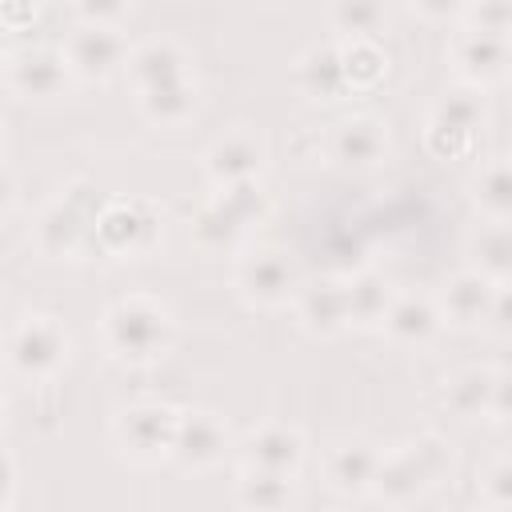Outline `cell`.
<instances>
[{
    "label": "cell",
    "instance_id": "6da1fadb",
    "mask_svg": "<svg viewBox=\"0 0 512 512\" xmlns=\"http://www.w3.org/2000/svg\"><path fill=\"white\" fill-rule=\"evenodd\" d=\"M100 340L112 360H120L128 368H148V364L164 360L176 340L172 308L148 292L120 296L100 316Z\"/></svg>",
    "mask_w": 512,
    "mask_h": 512
},
{
    "label": "cell",
    "instance_id": "7a4b0ae2",
    "mask_svg": "<svg viewBox=\"0 0 512 512\" xmlns=\"http://www.w3.org/2000/svg\"><path fill=\"white\" fill-rule=\"evenodd\" d=\"M68 352H72V336L68 328L48 316V312H28L20 316L8 336H4V360H8V372L28 380V384H44L52 380L64 364H68Z\"/></svg>",
    "mask_w": 512,
    "mask_h": 512
},
{
    "label": "cell",
    "instance_id": "3957f363",
    "mask_svg": "<svg viewBox=\"0 0 512 512\" xmlns=\"http://www.w3.org/2000/svg\"><path fill=\"white\" fill-rule=\"evenodd\" d=\"M96 216L100 208L84 184L64 188L36 216V248L52 260H76L88 244H96Z\"/></svg>",
    "mask_w": 512,
    "mask_h": 512
},
{
    "label": "cell",
    "instance_id": "277c9868",
    "mask_svg": "<svg viewBox=\"0 0 512 512\" xmlns=\"http://www.w3.org/2000/svg\"><path fill=\"white\" fill-rule=\"evenodd\" d=\"M176 432H180V412L172 404H160V400L124 404L112 420V440H116L120 456H128L132 464L172 460Z\"/></svg>",
    "mask_w": 512,
    "mask_h": 512
},
{
    "label": "cell",
    "instance_id": "5b68a950",
    "mask_svg": "<svg viewBox=\"0 0 512 512\" xmlns=\"http://www.w3.org/2000/svg\"><path fill=\"white\" fill-rule=\"evenodd\" d=\"M484 92L480 88H452L436 100L432 116H428V128H424V144L436 160H460L476 148L480 140V128H484Z\"/></svg>",
    "mask_w": 512,
    "mask_h": 512
},
{
    "label": "cell",
    "instance_id": "8992f818",
    "mask_svg": "<svg viewBox=\"0 0 512 512\" xmlns=\"http://www.w3.org/2000/svg\"><path fill=\"white\" fill-rule=\"evenodd\" d=\"M444 464H448L444 444L436 436H420V440H412V444H404L380 460L372 496H380L384 504H408L436 484Z\"/></svg>",
    "mask_w": 512,
    "mask_h": 512
},
{
    "label": "cell",
    "instance_id": "52a82bcc",
    "mask_svg": "<svg viewBox=\"0 0 512 512\" xmlns=\"http://www.w3.org/2000/svg\"><path fill=\"white\" fill-rule=\"evenodd\" d=\"M160 240V212L152 200L116 196L96 216V248L116 260H140Z\"/></svg>",
    "mask_w": 512,
    "mask_h": 512
},
{
    "label": "cell",
    "instance_id": "ba28073f",
    "mask_svg": "<svg viewBox=\"0 0 512 512\" xmlns=\"http://www.w3.org/2000/svg\"><path fill=\"white\" fill-rule=\"evenodd\" d=\"M68 68L84 84H108L120 68H128V40L120 28H92V24H72V32L60 44Z\"/></svg>",
    "mask_w": 512,
    "mask_h": 512
},
{
    "label": "cell",
    "instance_id": "9c48e42d",
    "mask_svg": "<svg viewBox=\"0 0 512 512\" xmlns=\"http://www.w3.org/2000/svg\"><path fill=\"white\" fill-rule=\"evenodd\" d=\"M236 292L248 308L272 312L284 308L288 300H296L300 284H296V268L288 260V252L280 248H256L236 264Z\"/></svg>",
    "mask_w": 512,
    "mask_h": 512
},
{
    "label": "cell",
    "instance_id": "30bf717a",
    "mask_svg": "<svg viewBox=\"0 0 512 512\" xmlns=\"http://www.w3.org/2000/svg\"><path fill=\"white\" fill-rule=\"evenodd\" d=\"M72 80L76 76L60 48H20L8 56V68H4L8 92L16 100H36V104L64 96Z\"/></svg>",
    "mask_w": 512,
    "mask_h": 512
},
{
    "label": "cell",
    "instance_id": "8fae6325",
    "mask_svg": "<svg viewBox=\"0 0 512 512\" xmlns=\"http://www.w3.org/2000/svg\"><path fill=\"white\" fill-rule=\"evenodd\" d=\"M448 60H452L456 76L468 88H488V84H500L512 72V40L472 32V28H456L452 40H448Z\"/></svg>",
    "mask_w": 512,
    "mask_h": 512
},
{
    "label": "cell",
    "instance_id": "7c38bea8",
    "mask_svg": "<svg viewBox=\"0 0 512 512\" xmlns=\"http://www.w3.org/2000/svg\"><path fill=\"white\" fill-rule=\"evenodd\" d=\"M232 448V432L224 424V416L208 412V408H188L180 412V432H176V452L172 460L184 472H212L216 464H224Z\"/></svg>",
    "mask_w": 512,
    "mask_h": 512
},
{
    "label": "cell",
    "instance_id": "4fadbf2b",
    "mask_svg": "<svg viewBox=\"0 0 512 512\" xmlns=\"http://www.w3.org/2000/svg\"><path fill=\"white\" fill-rule=\"evenodd\" d=\"M204 176L212 188H232V184H248L260 176L264 168V144L256 132L248 128H232L224 136H216L204 148Z\"/></svg>",
    "mask_w": 512,
    "mask_h": 512
},
{
    "label": "cell",
    "instance_id": "5bb4252c",
    "mask_svg": "<svg viewBox=\"0 0 512 512\" xmlns=\"http://www.w3.org/2000/svg\"><path fill=\"white\" fill-rule=\"evenodd\" d=\"M296 320L308 336L316 340H332L340 336L344 328H352V316H348V288H344V276H316L308 280L300 292H296Z\"/></svg>",
    "mask_w": 512,
    "mask_h": 512
},
{
    "label": "cell",
    "instance_id": "9a60e30c",
    "mask_svg": "<svg viewBox=\"0 0 512 512\" xmlns=\"http://www.w3.org/2000/svg\"><path fill=\"white\" fill-rule=\"evenodd\" d=\"M236 452H240L244 468H260V472H276V476H292L296 480L300 464H304V436L292 424L268 420V424H256L240 440Z\"/></svg>",
    "mask_w": 512,
    "mask_h": 512
},
{
    "label": "cell",
    "instance_id": "2e32d148",
    "mask_svg": "<svg viewBox=\"0 0 512 512\" xmlns=\"http://www.w3.org/2000/svg\"><path fill=\"white\" fill-rule=\"evenodd\" d=\"M188 64H192L188 60V48L176 36H148V40L132 44L124 72L132 76L136 92H152V88H164V84L192 80Z\"/></svg>",
    "mask_w": 512,
    "mask_h": 512
},
{
    "label": "cell",
    "instance_id": "e0dca14e",
    "mask_svg": "<svg viewBox=\"0 0 512 512\" xmlns=\"http://www.w3.org/2000/svg\"><path fill=\"white\" fill-rule=\"evenodd\" d=\"M384 152H388V132L376 116H348L328 136V156L344 172H368L384 160Z\"/></svg>",
    "mask_w": 512,
    "mask_h": 512
},
{
    "label": "cell",
    "instance_id": "ac0fdd59",
    "mask_svg": "<svg viewBox=\"0 0 512 512\" xmlns=\"http://www.w3.org/2000/svg\"><path fill=\"white\" fill-rule=\"evenodd\" d=\"M496 288H500V284H492V280L480 276L476 268L456 272V276L444 284L440 300H436L444 324H452V328H476V324H488L492 304H496Z\"/></svg>",
    "mask_w": 512,
    "mask_h": 512
},
{
    "label": "cell",
    "instance_id": "d6986e66",
    "mask_svg": "<svg viewBox=\"0 0 512 512\" xmlns=\"http://www.w3.org/2000/svg\"><path fill=\"white\" fill-rule=\"evenodd\" d=\"M440 324H444V316H440V304L432 296H424V292H396L380 332L396 348H424L440 332Z\"/></svg>",
    "mask_w": 512,
    "mask_h": 512
},
{
    "label": "cell",
    "instance_id": "ffe728a7",
    "mask_svg": "<svg viewBox=\"0 0 512 512\" xmlns=\"http://www.w3.org/2000/svg\"><path fill=\"white\" fill-rule=\"evenodd\" d=\"M384 452H376L368 440H340L324 460V480L336 496H364L376 484Z\"/></svg>",
    "mask_w": 512,
    "mask_h": 512
},
{
    "label": "cell",
    "instance_id": "44dd1931",
    "mask_svg": "<svg viewBox=\"0 0 512 512\" xmlns=\"http://www.w3.org/2000/svg\"><path fill=\"white\" fill-rule=\"evenodd\" d=\"M296 88L300 96L308 100H340L348 88V76H344V52L336 40H324V44H312L300 60H296Z\"/></svg>",
    "mask_w": 512,
    "mask_h": 512
},
{
    "label": "cell",
    "instance_id": "7402d4cb",
    "mask_svg": "<svg viewBox=\"0 0 512 512\" xmlns=\"http://www.w3.org/2000/svg\"><path fill=\"white\" fill-rule=\"evenodd\" d=\"M492 396H496V368L468 364L448 376L444 404L460 420H492Z\"/></svg>",
    "mask_w": 512,
    "mask_h": 512
},
{
    "label": "cell",
    "instance_id": "603a6c76",
    "mask_svg": "<svg viewBox=\"0 0 512 512\" xmlns=\"http://www.w3.org/2000/svg\"><path fill=\"white\" fill-rule=\"evenodd\" d=\"M344 288H348V316H352V328H384V316L396 300V288L384 272L376 268H360L352 276H344Z\"/></svg>",
    "mask_w": 512,
    "mask_h": 512
},
{
    "label": "cell",
    "instance_id": "cb8c5ba5",
    "mask_svg": "<svg viewBox=\"0 0 512 512\" xmlns=\"http://www.w3.org/2000/svg\"><path fill=\"white\" fill-rule=\"evenodd\" d=\"M296 500V480L260 472V468H240L236 476V504L240 512H288Z\"/></svg>",
    "mask_w": 512,
    "mask_h": 512
},
{
    "label": "cell",
    "instance_id": "d4e9b609",
    "mask_svg": "<svg viewBox=\"0 0 512 512\" xmlns=\"http://www.w3.org/2000/svg\"><path fill=\"white\" fill-rule=\"evenodd\" d=\"M136 104H140V116L156 128H180L192 120L196 104H200V92H196V80H180V84H164V88H152V92H136Z\"/></svg>",
    "mask_w": 512,
    "mask_h": 512
},
{
    "label": "cell",
    "instance_id": "484cf974",
    "mask_svg": "<svg viewBox=\"0 0 512 512\" xmlns=\"http://www.w3.org/2000/svg\"><path fill=\"white\" fill-rule=\"evenodd\" d=\"M472 204L488 224H512V160H492L472 180Z\"/></svg>",
    "mask_w": 512,
    "mask_h": 512
},
{
    "label": "cell",
    "instance_id": "4316f807",
    "mask_svg": "<svg viewBox=\"0 0 512 512\" xmlns=\"http://www.w3.org/2000/svg\"><path fill=\"white\" fill-rule=\"evenodd\" d=\"M472 268L492 284H512V224H484L472 236Z\"/></svg>",
    "mask_w": 512,
    "mask_h": 512
},
{
    "label": "cell",
    "instance_id": "83f0119b",
    "mask_svg": "<svg viewBox=\"0 0 512 512\" xmlns=\"http://www.w3.org/2000/svg\"><path fill=\"white\" fill-rule=\"evenodd\" d=\"M388 24L384 4L376 0H340L328 8V28L336 32V40H376Z\"/></svg>",
    "mask_w": 512,
    "mask_h": 512
},
{
    "label": "cell",
    "instance_id": "f1b7e54d",
    "mask_svg": "<svg viewBox=\"0 0 512 512\" xmlns=\"http://www.w3.org/2000/svg\"><path fill=\"white\" fill-rule=\"evenodd\" d=\"M244 232H248V224H244V220H236V216H232L216 196H208V200L200 204V212L192 216V236H196V244H200V248H208V252L236 248Z\"/></svg>",
    "mask_w": 512,
    "mask_h": 512
},
{
    "label": "cell",
    "instance_id": "f546056e",
    "mask_svg": "<svg viewBox=\"0 0 512 512\" xmlns=\"http://www.w3.org/2000/svg\"><path fill=\"white\" fill-rule=\"evenodd\" d=\"M340 52H344V76H348V88L352 92L376 88L388 76V52H384L380 40H344Z\"/></svg>",
    "mask_w": 512,
    "mask_h": 512
},
{
    "label": "cell",
    "instance_id": "4dcf8cb0",
    "mask_svg": "<svg viewBox=\"0 0 512 512\" xmlns=\"http://www.w3.org/2000/svg\"><path fill=\"white\" fill-rule=\"evenodd\" d=\"M460 28H472V32H488V36L512 40V0H480V4H464Z\"/></svg>",
    "mask_w": 512,
    "mask_h": 512
},
{
    "label": "cell",
    "instance_id": "1f68e13d",
    "mask_svg": "<svg viewBox=\"0 0 512 512\" xmlns=\"http://www.w3.org/2000/svg\"><path fill=\"white\" fill-rule=\"evenodd\" d=\"M128 16H132V8L120 4V0H84V4H72V20L76 24H92V28H120Z\"/></svg>",
    "mask_w": 512,
    "mask_h": 512
},
{
    "label": "cell",
    "instance_id": "d6a6232c",
    "mask_svg": "<svg viewBox=\"0 0 512 512\" xmlns=\"http://www.w3.org/2000/svg\"><path fill=\"white\" fill-rule=\"evenodd\" d=\"M480 488H484L488 508H512V456L492 460L480 476Z\"/></svg>",
    "mask_w": 512,
    "mask_h": 512
},
{
    "label": "cell",
    "instance_id": "836d02e7",
    "mask_svg": "<svg viewBox=\"0 0 512 512\" xmlns=\"http://www.w3.org/2000/svg\"><path fill=\"white\" fill-rule=\"evenodd\" d=\"M488 324H492L500 336H512V284H500V288H496V304H492Z\"/></svg>",
    "mask_w": 512,
    "mask_h": 512
},
{
    "label": "cell",
    "instance_id": "e575fe53",
    "mask_svg": "<svg viewBox=\"0 0 512 512\" xmlns=\"http://www.w3.org/2000/svg\"><path fill=\"white\" fill-rule=\"evenodd\" d=\"M492 420L512 424V368L496 372V396H492Z\"/></svg>",
    "mask_w": 512,
    "mask_h": 512
},
{
    "label": "cell",
    "instance_id": "d590c367",
    "mask_svg": "<svg viewBox=\"0 0 512 512\" xmlns=\"http://www.w3.org/2000/svg\"><path fill=\"white\" fill-rule=\"evenodd\" d=\"M16 488H20V464H16V452L4 448V512H12Z\"/></svg>",
    "mask_w": 512,
    "mask_h": 512
},
{
    "label": "cell",
    "instance_id": "8d00e7d4",
    "mask_svg": "<svg viewBox=\"0 0 512 512\" xmlns=\"http://www.w3.org/2000/svg\"><path fill=\"white\" fill-rule=\"evenodd\" d=\"M412 16H424V20H460L464 16V4H424V0H416L412 4Z\"/></svg>",
    "mask_w": 512,
    "mask_h": 512
},
{
    "label": "cell",
    "instance_id": "74e56055",
    "mask_svg": "<svg viewBox=\"0 0 512 512\" xmlns=\"http://www.w3.org/2000/svg\"><path fill=\"white\" fill-rule=\"evenodd\" d=\"M488 512H512V508H488Z\"/></svg>",
    "mask_w": 512,
    "mask_h": 512
}]
</instances>
